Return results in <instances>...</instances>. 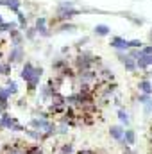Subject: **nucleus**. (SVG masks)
<instances>
[{"label":"nucleus","mask_w":152,"mask_h":154,"mask_svg":"<svg viewBox=\"0 0 152 154\" xmlns=\"http://www.w3.org/2000/svg\"><path fill=\"white\" fill-rule=\"evenodd\" d=\"M123 154H132V152H131V151H125V152H123Z\"/></svg>","instance_id":"1"}]
</instances>
